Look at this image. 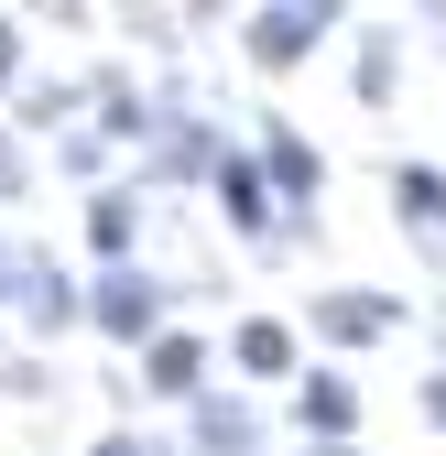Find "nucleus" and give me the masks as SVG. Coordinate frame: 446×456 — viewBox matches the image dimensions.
Segmentation results:
<instances>
[{
    "instance_id": "nucleus-1",
    "label": "nucleus",
    "mask_w": 446,
    "mask_h": 456,
    "mask_svg": "<svg viewBox=\"0 0 446 456\" xmlns=\"http://www.w3.org/2000/svg\"><path fill=\"white\" fill-rule=\"evenodd\" d=\"M87 326L109 337V348H142V337L175 326V282H163L142 250H131V261H98V282H87Z\"/></svg>"
},
{
    "instance_id": "nucleus-2",
    "label": "nucleus",
    "mask_w": 446,
    "mask_h": 456,
    "mask_svg": "<svg viewBox=\"0 0 446 456\" xmlns=\"http://www.w3.org/2000/svg\"><path fill=\"white\" fill-rule=\"evenodd\" d=\"M207 185H218V217H229V240H240V250H261V261H284V250H294V240H284V196H272L261 152H229V142H218Z\"/></svg>"
},
{
    "instance_id": "nucleus-3",
    "label": "nucleus",
    "mask_w": 446,
    "mask_h": 456,
    "mask_svg": "<svg viewBox=\"0 0 446 456\" xmlns=\"http://www.w3.org/2000/svg\"><path fill=\"white\" fill-rule=\"evenodd\" d=\"M12 326L33 337V348L77 337V326H87V282L54 261V250H12Z\"/></svg>"
},
{
    "instance_id": "nucleus-4",
    "label": "nucleus",
    "mask_w": 446,
    "mask_h": 456,
    "mask_svg": "<svg viewBox=\"0 0 446 456\" xmlns=\"http://www.w3.org/2000/svg\"><path fill=\"white\" fill-rule=\"evenodd\" d=\"M326 33H338V22H316L305 0H261V12L240 22V54H251L261 77H294V66H305V54H316Z\"/></svg>"
},
{
    "instance_id": "nucleus-5",
    "label": "nucleus",
    "mask_w": 446,
    "mask_h": 456,
    "mask_svg": "<svg viewBox=\"0 0 446 456\" xmlns=\"http://www.w3.org/2000/svg\"><path fill=\"white\" fill-rule=\"evenodd\" d=\"M305 326L326 337V348H381V337L403 326V305H392V294H370V282H326V294L305 305Z\"/></svg>"
},
{
    "instance_id": "nucleus-6",
    "label": "nucleus",
    "mask_w": 446,
    "mask_h": 456,
    "mask_svg": "<svg viewBox=\"0 0 446 456\" xmlns=\"http://www.w3.org/2000/svg\"><path fill=\"white\" fill-rule=\"evenodd\" d=\"M142 228H153V185H87V261H131L142 250Z\"/></svg>"
},
{
    "instance_id": "nucleus-7",
    "label": "nucleus",
    "mask_w": 446,
    "mask_h": 456,
    "mask_svg": "<svg viewBox=\"0 0 446 456\" xmlns=\"http://www.w3.org/2000/svg\"><path fill=\"white\" fill-rule=\"evenodd\" d=\"M142 391H153V403H196V391H207V337L196 326H163V337H142Z\"/></svg>"
},
{
    "instance_id": "nucleus-8",
    "label": "nucleus",
    "mask_w": 446,
    "mask_h": 456,
    "mask_svg": "<svg viewBox=\"0 0 446 456\" xmlns=\"http://www.w3.org/2000/svg\"><path fill=\"white\" fill-rule=\"evenodd\" d=\"M207 163H218V131L186 109V120H163V131L142 142V175H131V185H207Z\"/></svg>"
},
{
    "instance_id": "nucleus-9",
    "label": "nucleus",
    "mask_w": 446,
    "mask_h": 456,
    "mask_svg": "<svg viewBox=\"0 0 446 456\" xmlns=\"http://www.w3.org/2000/svg\"><path fill=\"white\" fill-rule=\"evenodd\" d=\"M294 435L349 445V435H359V380H349V370H294Z\"/></svg>"
},
{
    "instance_id": "nucleus-10",
    "label": "nucleus",
    "mask_w": 446,
    "mask_h": 456,
    "mask_svg": "<svg viewBox=\"0 0 446 456\" xmlns=\"http://www.w3.org/2000/svg\"><path fill=\"white\" fill-rule=\"evenodd\" d=\"M251 152H261V175H272V196H284V207H326V152H316L305 131H284V120H272Z\"/></svg>"
},
{
    "instance_id": "nucleus-11",
    "label": "nucleus",
    "mask_w": 446,
    "mask_h": 456,
    "mask_svg": "<svg viewBox=\"0 0 446 456\" xmlns=\"http://www.w3.org/2000/svg\"><path fill=\"white\" fill-rule=\"evenodd\" d=\"M186 445L196 456H261V413L240 403V391H196L186 403Z\"/></svg>"
},
{
    "instance_id": "nucleus-12",
    "label": "nucleus",
    "mask_w": 446,
    "mask_h": 456,
    "mask_svg": "<svg viewBox=\"0 0 446 456\" xmlns=\"http://www.w3.org/2000/svg\"><path fill=\"white\" fill-rule=\"evenodd\" d=\"M392 207H403V228H414V250L446 261V175H435V163H392Z\"/></svg>"
},
{
    "instance_id": "nucleus-13",
    "label": "nucleus",
    "mask_w": 446,
    "mask_h": 456,
    "mask_svg": "<svg viewBox=\"0 0 446 456\" xmlns=\"http://www.w3.org/2000/svg\"><path fill=\"white\" fill-rule=\"evenodd\" d=\"M0 109H12L22 131H66L77 109H87V77H22V87L0 98Z\"/></svg>"
},
{
    "instance_id": "nucleus-14",
    "label": "nucleus",
    "mask_w": 446,
    "mask_h": 456,
    "mask_svg": "<svg viewBox=\"0 0 446 456\" xmlns=\"http://www.w3.org/2000/svg\"><path fill=\"white\" fill-rule=\"evenodd\" d=\"M229 359H240L251 380H294V326H284V315H240V326H229Z\"/></svg>"
},
{
    "instance_id": "nucleus-15",
    "label": "nucleus",
    "mask_w": 446,
    "mask_h": 456,
    "mask_svg": "<svg viewBox=\"0 0 446 456\" xmlns=\"http://www.w3.org/2000/svg\"><path fill=\"white\" fill-rule=\"evenodd\" d=\"M349 87H359V109H392L403 98V44L392 33H359L349 44Z\"/></svg>"
},
{
    "instance_id": "nucleus-16",
    "label": "nucleus",
    "mask_w": 446,
    "mask_h": 456,
    "mask_svg": "<svg viewBox=\"0 0 446 456\" xmlns=\"http://www.w3.org/2000/svg\"><path fill=\"white\" fill-rule=\"evenodd\" d=\"M109 152H120V142H109L98 120H66V131H54V175H66V185H109Z\"/></svg>"
},
{
    "instance_id": "nucleus-17",
    "label": "nucleus",
    "mask_w": 446,
    "mask_h": 456,
    "mask_svg": "<svg viewBox=\"0 0 446 456\" xmlns=\"http://www.w3.org/2000/svg\"><path fill=\"white\" fill-rule=\"evenodd\" d=\"M44 391H54L44 348H12V359H0V403H44Z\"/></svg>"
},
{
    "instance_id": "nucleus-18",
    "label": "nucleus",
    "mask_w": 446,
    "mask_h": 456,
    "mask_svg": "<svg viewBox=\"0 0 446 456\" xmlns=\"http://www.w3.org/2000/svg\"><path fill=\"white\" fill-rule=\"evenodd\" d=\"M22 77H33V33H22V22H12V12H0V98H12V87H22Z\"/></svg>"
},
{
    "instance_id": "nucleus-19",
    "label": "nucleus",
    "mask_w": 446,
    "mask_h": 456,
    "mask_svg": "<svg viewBox=\"0 0 446 456\" xmlns=\"http://www.w3.org/2000/svg\"><path fill=\"white\" fill-rule=\"evenodd\" d=\"M87 456H196V445H153V435H131V424H109Z\"/></svg>"
},
{
    "instance_id": "nucleus-20",
    "label": "nucleus",
    "mask_w": 446,
    "mask_h": 456,
    "mask_svg": "<svg viewBox=\"0 0 446 456\" xmlns=\"http://www.w3.org/2000/svg\"><path fill=\"white\" fill-rule=\"evenodd\" d=\"M22 185H33V163H22V142H0V207H12Z\"/></svg>"
},
{
    "instance_id": "nucleus-21",
    "label": "nucleus",
    "mask_w": 446,
    "mask_h": 456,
    "mask_svg": "<svg viewBox=\"0 0 446 456\" xmlns=\"http://www.w3.org/2000/svg\"><path fill=\"white\" fill-rule=\"evenodd\" d=\"M414 403H425V424L446 435V370H425V391H414Z\"/></svg>"
},
{
    "instance_id": "nucleus-22",
    "label": "nucleus",
    "mask_w": 446,
    "mask_h": 456,
    "mask_svg": "<svg viewBox=\"0 0 446 456\" xmlns=\"http://www.w3.org/2000/svg\"><path fill=\"white\" fill-rule=\"evenodd\" d=\"M305 12H316V22H349V0H305Z\"/></svg>"
},
{
    "instance_id": "nucleus-23",
    "label": "nucleus",
    "mask_w": 446,
    "mask_h": 456,
    "mask_svg": "<svg viewBox=\"0 0 446 456\" xmlns=\"http://www.w3.org/2000/svg\"><path fill=\"white\" fill-rule=\"evenodd\" d=\"M33 12H54V22H77V0H33Z\"/></svg>"
},
{
    "instance_id": "nucleus-24",
    "label": "nucleus",
    "mask_w": 446,
    "mask_h": 456,
    "mask_svg": "<svg viewBox=\"0 0 446 456\" xmlns=\"http://www.w3.org/2000/svg\"><path fill=\"white\" fill-rule=\"evenodd\" d=\"M0 305H12V250H0Z\"/></svg>"
},
{
    "instance_id": "nucleus-25",
    "label": "nucleus",
    "mask_w": 446,
    "mask_h": 456,
    "mask_svg": "<svg viewBox=\"0 0 446 456\" xmlns=\"http://www.w3.org/2000/svg\"><path fill=\"white\" fill-rule=\"evenodd\" d=\"M414 12H425V22H446V0H414Z\"/></svg>"
}]
</instances>
